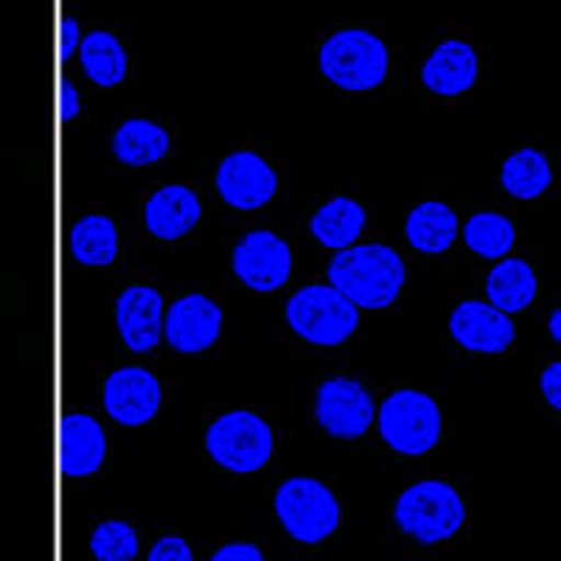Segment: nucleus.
Masks as SVG:
<instances>
[{"label":"nucleus","mask_w":561,"mask_h":561,"mask_svg":"<svg viewBox=\"0 0 561 561\" xmlns=\"http://www.w3.org/2000/svg\"><path fill=\"white\" fill-rule=\"evenodd\" d=\"M329 280L354 307L385 309L402 293L404 262L388 244H357L334 255Z\"/></svg>","instance_id":"1"},{"label":"nucleus","mask_w":561,"mask_h":561,"mask_svg":"<svg viewBox=\"0 0 561 561\" xmlns=\"http://www.w3.org/2000/svg\"><path fill=\"white\" fill-rule=\"evenodd\" d=\"M396 525L415 542L435 545L453 539L466 523V505L444 480H421L402 491L393 508Z\"/></svg>","instance_id":"2"},{"label":"nucleus","mask_w":561,"mask_h":561,"mask_svg":"<svg viewBox=\"0 0 561 561\" xmlns=\"http://www.w3.org/2000/svg\"><path fill=\"white\" fill-rule=\"evenodd\" d=\"M287 323L307 343L332 348L357 332L359 312L332 284H312L287 300Z\"/></svg>","instance_id":"3"},{"label":"nucleus","mask_w":561,"mask_h":561,"mask_svg":"<svg viewBox=\"0 0 561 561\" xmlns=\"http://www.w3.org/2000/svg\"><path fill=\"white\" fill-rule=\"evenodd\" d=\"M320 70L343 90H374L388 77V48L365 28H343L320 48Z\"/></svg>","instance_id":"4"},{"label":"nucleus","mask_w":561,"mask_h":561,"mask_svg":"<svg viewBox=\"0 0 561 561\" xmlns=\"http://www.w3.org/2000/svg\"><path fill=\"white\" fill-rule=\"evenodd\" d=\"M275 517L295 542L318 545L337 530L340 505L318 480L293 478L275 491Z\"/></svg>","instance_id":"5"},{"label":"nucleus","mask_w":561,"mask_h":561,"mask_svg":"<svg viewBox=\"0 0 561 561\" xmlns=\"http://www.w3.org/2000/svg\"><path fill=\"white\" fill-rule=\"evenodd\" d=\"M205 449L222 469L237 474L259 472L273 455V430L262 415L233 410L210 424L205 433Z\"/></svg>","instance_id":"6"},{"label":"nucleus","mask_w":561,"mask_h":561,"mask_svg":"<svg viewBox=\"0 0 561 561\" xmlns=\"http://www.w3.org/2000/svg\"><path fill=\"white\" fill-rule=\"evenodd\" d=\"M440 410L421 390H396L379 408V435L402 455L430 453L440 440Z\"/></svg>","instance_id":"7"},{"label":"nucleus","mask_w":561,"mask_h":561,"mask_svg":"<svg viewBox=\"0 0 561 561\" xmlns=\"http://www.w3.org/2000/svg\"><path fill=\"white\" fill-rule=\"evenodd\" d=\"M374 415H377L374 399L357 379H325L314 396V419L334 438H363Z\"/></svg>","instance_id":"8"},{"label":"nucleus","mask_w":561,"mask_h":561,"mask_svg":"<svg viewBox=\"0 0 561 561\" xmlns=\"http://www.w3.org/2000/svg\"><path fill=\"white\" fill-rule=\"evenodd\" d=\"M233 273L253 293H275L293 273L289 244L270 230H250L233 248Z\"/></svg>","instance_id":"9"},{"label":"nucleus","mask_w":561,"mask_h":561,"mask_svg":"<svg viewBox=\"0 0 561 561\" xmlns=\"http://www.w3.org/2000/svg\"><path fill=\"white\" fill-rule=\"evenodd\" d=\"M217 192L230 208L255 210L278 192V178L255 152H233L219 163Z\"/></svg>","instance_id":"10"},{"label":"nucleus","mask_w":561,"mask_h":561,"mask_svg":"<svg viewBox=\"0 0 561 561\" xmlns=\"http://www.w3.org/2000/svg\"><path fill=\"white\" fill-rule=\"evenodd\" d=\"M222 332V309L205 295H185L169 307L163 337L180 354H199L210 348Z\"/></svg>","instance_id":"11"},{"label":"nucleus","mask_w":561,"mask_h":561,"mask_svg":"<svg viewBox=\"0 0 561 561\" xmlns=\"http://www.w3.org/2000/svg\"><path fill=\"white\" fill-rule=\"evenodd\" d=\"M160 408V382L147 368H118L104 382V410L124 427H140Z\"/></svg>","instance_id":"12"},{"label":"nucleus","mask_w":561,"mask_h":561,"mask_svg":"<svg viewBox=\"0 0 561 561\" xmlns=\"http://www.w3.org/2000/svg\"><path fill=\"white\" fill-rule=\"evenodd\" d=\"M449 334L466 351L503 354L517 337V329H514L508 314L494 309L491 304L463 300L460 307H455L453 318H449Z\"/></svg>","instance_id":"13"},{"label":"nucleus","mask_w":561,"mask_h":561,"mask_svg":"<svg viewBox=\"0 0 561 561\" xmlns=\"http://www.w3.org/2000/svg\"><path fill=\"white\" fill-rule=\"evenodd\" d=\"M115 325L127 348L147 354L163 337V298L152 287H129L115 304Z\"/></svg>","instance_id":"14"},{"label":"nucleus","mask_w":561,"mask_h":561,"mask_svg":"<svg viewBox=\"0 0 561 561\" xmlns=\"http://www.w3.org/2000/svg\"><path fill=\"white\" fill-rule=\"evenodd\" d=\"M107 455V438L93 415L68 413L59 424V469L68 478L99 472Z\"/></svg>","instance_id":"15"},{"label":"nucleus","mask_w":561,"mask_h":561,"mask_svg":"<svg viewBox=\"0 0 561 561\" xmlns=\"http://www.w3.org/2000/svg\"><path fill=\"white\" fill-rule=\"evenodd\" d=\"M421 79L438 96H460L478 79V54L463 39H447L430 54Z\"/></svg>","instance_id":"16"},{"label":"nucleus","mask_w":561,"mask_h":561,"mask_svg":"<svg viewBox=\"0 0 561 561\" xmlns=\"http://www.w3.org/2000/svg\"><path fill=\"white\" fill-rule=\"evenodd\" d=\"M199 214H203V205L192 188L167 185L149 197L147 208H144V222H147V230L152 237L174 242L199 222Z\"/></svg>","instance_id":"17"},{"label":"nucleus","mask_w":561,"mask_h":561,"mask_svg":"<svg viewBox=\"0 0 561 561\" xmlns=\"http://www.w3.org/2000/svg\"><path fill=\"white\" fill-rule=\"evenodd\" d=\"M485 295L494 309L505 314L523 312L536 298V273L525 259H503L485 278Z\"/></svg>","instance_id":"18"},{"label":"nucleus","mask_w":561,"mask_h":561,"mask_svg":"<svg viewBox=\"0 0 561 561\" xmlns=\"http://www.w3.org/2000/svg\"><path fill=\"white\" fill-rule=\"evenodd\" d=\"M404 237L419 253H444L458 239V217L449 205L430 199L410 210L408 222H404Z\"/></svg>","instance_id":"19"},{"label":"nucleus","mask_w":561,"mask_h":561,"mask_svg":"<svg viewBox=\"0 0 561 561\" xmlns=\"http://www.w3.org/2000/svg\"><path fill=\"white\" fill-rule=\"evenodd\" d=\"M172 140L169 133L147 118H129L113 135V154L124 167H149L167 158Z\"/></svg>","instance_id":"20"},{"label":"nucleus","mask_w":561,"mask_h":561,"mask_svg":"<svg viewBox=\"0 0 561 561\" xmlns=\"http://www.w3.org/2000/svg\"><path fill=\"white\" fill-rule=\"evenodd\" d=\"M365 228V208L348 197H334L320 205L312 217V237L323 248L348 250Z\"/></svg>","instance_id":"21"},{"label":"nucleus","mask_w":561,"mask_h":561,"mask_svg":"<svg viewBox=\"0 0 561 561\" xmlns=\"http://www.w3.org/2000/svg\"><path fill=\"white\" fill-rule=\"evenodd\" d=\"M70 253L79 264L107 267L118 255V230L110 217L90 214L70 228Z\"/></svg>","instance_id":"22"},{"label":"nucleus","mask_w":561,"mask_h":561,"mask_svg":"<svg viewBox=\"0 0 561 561\" xmlns=\"http://www.w3.org/2000/svg\"><path fill=\"white\" fill-rule=\"evenodd\" d=\"M500 183L514 199H536L542 197L553 183V169L539 149L525 147L505 158Z\"/></svg>","instance_id":"23"},{"label":"nucleus","mask_w":561,"mask_h":561,"mask_svg":"<svg viewBox=\"0 0 561 561\" xmlns=\"http://www.w3.org/2000/svg\"><path fill=\"white\" fill-rule=\"evenodd\" d=\"M79 59H82L88 79H93L102 88H113V84L127 79V51L110 32L84 34L82 45H79Z\"/></svg>","instance_id":"24"},{"label":"nucleus","mask_w":561,"mask_h":561,"mask_svg":"<svg viewBox=\"0 0 561 561\" xmlns=\"http://www.w3.org/2000/svg\"><path fill=\"white\" fill-rule=\"evenodd\" d=\"M463 242L480 259H505L514 248V225L503 214L478 210L463 225Z\"/></svg>","instance_id":"25"},{"label":"nucleus","mask_w":561,"mask_h":561,"mask_svg":"<svg viewBox=\"0 0 561 561\" xmlns=\"http://www.w3.org/2000/svg\"><path fill=\"white\" fill-rule=\"evenodd\" d=\"M90 553L96 561H133L138 556V534L124 519H107L90 534Z\"/></svg>","instance_id":"26"},{"label":"nucleus","mask_w":561,"mask_h":561,"mask_svg":"<svg viewBox=\"0 0 561 561\" xmlns=\"http://www.w3.org/2000/svg\"><path fill=\"white\" fill-rule=\"evenodd\" d=\"M147 561H194L192 545L185 542L183 536H163L149 550Z\"/></svg>","instance_id":"27"},{"label":"nucleus","mask_w":561,"mask_h":561,"mask_svg":"<svg viewBox=\"0 0 561 561\" xmlns=\"http://www.w3.org/2000/svg\"><path fill=\"white\" fill-rule=\"evenodd\" d=\"M208 561H264V553L253 542H233L219 548Z\"/></svg>","instance_id":"28"},{"label":"nucleus","mask_w":561,"mask_h":561,"mask_svg":"<svg viewBox=\"0 0 561 561\" xmlns=\"http://www.w3.org/2000/svg\"><path fill=\"white\" fill-rule=\"evenodd\" d=\"M539 388H542L545 402H548L550 408L561 410V359L559 363L548 365V368L542 370V377H539Z\"/></svg>","instance_id":"29"},{"label":"nucleus","mask_w":561,"mask_h":561,"mask_svg":"<svg viewBox=\"0 0 561 561\" xmlns=\"http://www.w3.org/2000/svg\"><path fill=\"white\" fill-rule=\"evenodd\" d=\"M79 23L73 18H65L62 20V43H59V59H62V62H68L70 57H73V51H77L79 45Z\"/></svg>","instance_id":"30"},{"label":"nucleus","mask_w":561,"mask_h":561,"mask_svg":"<svg viewBox=\"0 0 561 561\" xmlns=\"http://www.w3.org/2000/svg\"><path fill=\"white\" fill-rule=\"evenodd\" d=\"M59 115H62V122H70L79 115V93L68 79H62V110H59Z\"/></svg>","instance_id":"31"},{"label":"nucleus","mask_w":561,"mask_h":561,"mask_svg":"<svg viewBox=\"0 0 561 561\" xmlns=\"http://www.w3.org/2000/svg\"><path fill=\"white\" fill-rule=\"evenodd\" d=\"M548 332H550V337L556 340V343H561V307L556 309L553 314H550V320H548Z\"/></svg>","instance_id":"32"}]
</instances>
